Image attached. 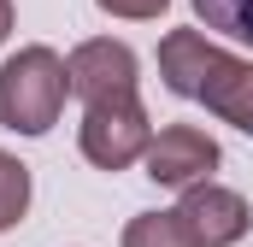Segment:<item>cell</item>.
Listing matches in <instances>:
<instances>
[{
  "mask_svg": "<svg viewBox=\"0 0 253 247\" xmlns=\"http://www.w3.org/2000/svg\"><path fill=\"white\" fill-rule=\"evenodd\" d=\"M124 247H200L189 230V218L171 206V212H135L124 224Z\"/></svg>",
  "mask_w": 253,
  "mask_h": 247,
  "instance_id": "7",
  "label": "cell"
},
{
  "mask_svg": "<svg viewBox=\"0 0 253 247\" xmlns=\"http://www.w3.org/2000/svg\"><path fill=\"white\" fill-rule=\"evenodd\" d=\"M12 18H18V12H12V0H0V41L12 36Z\"/></svg>",
  "mask_w": 253,
  "mask_h": 247,
  "instance_id": "11",
  "label": "cell"
},
{
  "mask_svg": "<svg viewBox=\"0 0 253 247\" xmlns=\"http://www.w3.org/2000/svg\"><path fill=\"white\" fill-rule=\"evenodd\" d=\"M194 12H200L206 30H218V36L253 47V0H194Z\"/></svg>",
  "mask_w": 253,
  "mask_h": 247,
  "instance_id": "8",
  "label": "cell"
},
{
  "mask_svg": "<svg viewBox=\"0 0 253 247\" xmlns=\"http://www.w3.org/2000/svg\"><path fill=\"white\" fill-rule=\"evenodd\" d=\"M24 212H30V165L0 153V230H12Z\"/></svg>",
  "mask_w": 253,
  "mask_h": 247,
  "instance_id": "9",
  "label": "cell"
},
{
  "mask_svg": "<svg viewBox=\"0 0 253 247\" xmlns=\"http://www.w3.org/2000/svg\"><path fill=\"white\" fill-rule=\"evenodd\" d=\"M159 77L171 94L200 100L206 112L253 135V59H236L230 47L206 41L200 30H171L159 41Z\"/></svg>",
  "mask_w": 253,
  "mask_h": 247,
  "instance_id": "1",
  "label": "cell"
},
{
  "mask_svg": "<svg viewBox=\"0 0 253 247\" xmlns=\"http://www.w3.org/2000/svg\"><path fill=\"white\" fill-rule=\"evenodd\" d=\"M65 94H71L65 59L53 47H42V41L18 47L0 65V124L12 135H47L65 112Z\"/></svg>",
  "mask_w": 253,
  "mask_h": 247,
  "instance_id": "2",
  "label": "cell"
},
{
  "mask_svg": "<svg viewBox=\"0 0 253 247\" xmlns=\"http://www.w3.org/2000/svg\"><path fill=\"white\" fill-rule=\"evenodd\" d=\"M100 12H112V18H159L171 0H94Z\"/></svg>",
  "mask_w": 253,
  "mask_h": 247,
  "instance_id": "10",
  "label": "cell"
},
{
  "mask_svg": "<svg viewBox=\"0 0 253 247\" xmlns=\"http://www.w3.org/2000/svg\"><path fill=\"white\" fill-rule=\"evenodd\" d=\"M77 147H83V159H88L94 171H129L135 159H147L153 124H147L141 94H135V100H106V106H83Z\"/></svg>",
  "mask_w": 253,
  "mask_h": 247,
  "instance_id": "3",
  "label": "cell"
},
{
  "mask_svg": "<svg viewBox=\"0 0 253 247\" xmlns=\"http://www.w3.org/2000/svg\"><path fill=\"white\" fill-rule=\"evenodd\" d=\"M177 212L189 218V230H194L200 247H236L242 236H248V224H253L248 200H242L236 188H224V183L183 188V206H177Z\"/></svg>",
  "mask_w": 253,
  "mask_h": 247,
  "instance_id": "6",
  "label": "cell"
},
{
  "mask_svg": "<svg viewBox=\"0 0 253 247\" xmlns=\"http://www.w3.org/2000/svg\"><path fill=\"white\" fill-rule=\"evenodd\" d=\"M218 159L224 153L200 124H165V129H153V147H147L141 165L159 188H194V183H212Z\"/></svg>",
  "mask_w": 253,
  "mask_h": 247,
  "instance_id": "5",
  "label": "cell"
},
{
  "mask_svg": "<svg viewBox=\"0 0 253 247\" xmlns=\"http://www.w3.org/2000/svg\"><path fill=\"white\" fill-rule=\"evenodd\" d=\"M65 77H71V94L83 106H106V100H135L141 88V59L129 53V41H112V36H88L71 47L65 59Z\"/></svg>",
  "mask_w": 253,
  "mask_h": 247,
  "instance_id": "4",
  "label": "cell"
}]
</instances>
